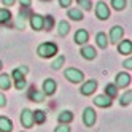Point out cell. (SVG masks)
Listing matches in <instances>:
<instances>
[{
  "label": "cell",
  "instance_id": "obj_1",
  "mask_svg": "<svg viewBox=\"0 0 132 132\" xmlns=\"http://www.w3.org/2000/svg\"><path fill=\"white\" fill-rule=\"evenodd\" d=\"M37 53H38L40 57H45V59H48V57H53V56L57 53V46H56L54 43H50V42H46V43H42L38 48H37Z\"/></svg>",
  "mask_w": 132,
  "mask_h": 132
},
{
  "label": "cell",
  "instance_id": "obj_2",
  "mask_svg": "<svg viewBox=\"0 0 132 132\" xmlns=\"http://www.w3.org/2000/svg\"><path fill=\"white\" fill-rule=\"evenodd\" d=\"M64 75H65V78H67L69 81H72V83H81L84 80L83 72L78 70V69H67Z\"/></svg>",
  "mask_w": 132,
  "mask_h": 132
},
{
  "label": "cell",
  "instance_id": "obj_3",
  "mask_svg": "<svg viewBox=\"0 0 132 132\" xmlns=\"http://www.w3.org/2000/svg\"><path fill=\"white\" fill-rule=\"evenodd\" d=\"M83 122H84V126H88V127L94 126V122H96V111H94L91 107L84 108V111H83Z\"/></svg>",
  "mask_w": 132,
  "mask_h": 132
},
{
  "label": "cell",
  "instance_id": "obj_4",
  "mask_svg": "<svg viewBox=\"0 0 132 132\" xmlns=\"http://www.w3.org/2000/svg\"><path fill=\"white\" fill-rule=\"evenodd\" d=\"M96 14H97L99 19L107 21L108 18H110V10H108V6L103 3V2H99V3L96 5Z\"/></svg>",
  "mask_w": 132,
  "mask_h": 132
},
{
  "label": "cell",
  "instance_id": "obj_5",
  "mask_svg": "<svg viewBox=\"0 0 132 132\" xmlns=\"http://www.w3.org/2000/svg\"><path fill=\"white\" fill-rule=\"evenodd\" d=\"M34 115H32V111L29 108H24L22 113H21V124L24 127H32L34 126Z\"/></svg>",
  "mask_w": 132,
  "mask_h": 132
},
{
  "label": "cell",
  "instance_id": "obj_6",
  "mask_svg": "<svg viewBox=\"0 0 132 132\" xmlns=\"http://www.w3.org/2000/svg\"><path fill=\"white\" fill-rule=\"evenodd\" d=\"M122 35H124V29H122L121 26H113L111 30H110V42L111 43H118L122 38Z\"/></svg>",
  "mask_w": 132,
  "mask_h": 132
},
{
  "label": "cell",
  "instance_id": "obj_7",
  "mask_svg": "<svg viewBox=\"0 0 132 132\" xmlns=\"http://www.w3.org/2000/svg\"><path fill=\"white\" fill-rule=\"evenodd\" d=\"M96 89H97V81L96 80H89L81 86V94L83 96H89V94H92Z\"/></svg>",
  "mask_w": 132,
  "mask_h": 132
},
{
  "label": "cell",
  "instance_id": "obj_8",
  "mask_svg": "<svg viewBox=\"0 0 132 132\" xmlns=\"http://www.w3.org/2000/svg\"><path fill=\"white\" fill-rule=\"evenodd\" d=\"M130 84V75L122 72V73H118L116 77V88H126Z\"/></svg>",
  "mask_w": 132,
  "mask_h": 132
},
{
  "label": "cell",
  "instance_id": "obj_9",
  "mask_svg": "<svg viewBox=\"0 0 132 132\" xmlns=\"http://www.w3.org/2000/svg\"><path fill=\"white\" fill-rule=\"evenodd\" d=\"M30 26H32V29L34 30H42L43 29V16L42 14H32L30 18Z\"/></svg>",
  "mask_w": 132,
  "mask_h": 132
},
{
  "label": "cell",
  "instance_id": "obj_10",
  "mask_svg": "<svg viewBox=\"0 0 132 132\" xmlns=\"http://www.w3.org/2000/svg\"><path fill=\"white\" fill-rule=\"evenodd\" d=\"M88 38H89V34H88V30H84V29H80V30H77V34H75V43H78V45H84L88 42Z\"/></svg>",
  "mask_w": 132,
  "mask_h": 132
},
{
  "label": "cell",
  "instance_id": "obj_11",
  "mask_svg": "<svg viewBox=\"0 0 132 132\" xmlns=\"http://www.w3.org/2000/svg\"><path fill=\"white\" fill-rule=\"evenodd\" d=\"M118 51L121 54H124V56H129L132 53V42L130 40H122L118 46Z\"/></svg>",
  "mask_w": 132,
  "mask_h": 132
},
{
  "label": "cell",
  "instance_id": "obj_12",
  "mask_svg": "<svg viewBox=\"0 0 132 132\" xmlns=\"http://www.w3.org/2000/svg\"><path fill=\"white\" fill-rule=\"evenodd\" d=\"M81 56L84 59H88V61H92V59H96L97 53H96V50H94L92 46H83L81 48Z\"/></svg>",
  "mask_w": 132,
  "mask_h": 132
},
{
  "label": "cell",
  "instance_id": "obj_13",
  "mask_svg": "<svg viewBox=\"0 0 132 132\" xmlns=\"http://www.w3.org/2000/svg\"><path fill=\"white\" fill-rule=\"evenodd\" d=\"M94 103H96L97 107L107 108V107L111 105V97H108V96H97L96 99H94Z\"/></svg>",
  "mask_w": 132,
  "mask_h": 132
},
{
  "label": "cell",
  "instance_id": "obj_14",
  "mask_svg": "<svg viewBox=\"0 0 132 132\" xmlns=\"http://www.w3.org/2000/svg\"><path fill=\"white\" fill-rule=\"evenodd\" d=\"M43 92L45 94H54L56 92V81L54 80H51V78H48V80H45V83H43Z\"/></svg>",
  "mask_w": 132,
  "mask_h": 132
},
{
  "label": "cell",
  "instance_id": "obj_15",
  "mask_svg": "<svg viewBox=\"0 0 132 132\" xmlns=\"http://www.w3.org/2000/svg\"><path fill=\"white\" fill-rule=\"evenodd\" d=\"M11 129H13V122L6 116H0V132H11Z\"/></svg>",
  "mask_w": 132,
  "mask_h": 132
},
{
  "label": "cell",
  "instance_id": "obj_16",
  "mask_svg": "<svg viewBox=\"0 0 132 132\" xmlns=\"http://www.w3.org/2000/svg\"><path fill=\"white\" fill-rule=\"evenodd\" d=\"M59 122H64V124H67V122H72L73 121V113L69 111V110H64L59 113V116H57Z\"/></svg>",
  "mask_w": 132,
  "mask_h": 132
},
{
  "label": "cell",
  "instance_id": "obj_17",
  "mask_svg": "<svg viewBox=\"0 0 132 132\" xmlns=\"http://www.w3.org/2000/svg\"><path fill=\"white\" fill-rule=\"evenodd\" d=\"M45 96H46V94H45L43 91H37V89H32L30 94H29V97H30L34 102H43V100H45Z\"/></svg>",
  "mask_w": 132,
  "mask_h": 132
},
{
  "label": "cell",
  "instance_id": "obj_18",
  "mask_svg": "<svg viewBox=\"0 0 132 132\" xmlns=\"http://www.w3.org/2000/svg\"><path fill=\"white\" fill-rule=\"evenodd\" d=\"M96 42H97V46H99V48H102V50H105L107 45H108V42H107V35L103 34V32H99V34L96 35Z\"/></svg>",
  "mask_w": 132,
  "mask_h": 132
},
{
  "label": "cell",
  "instance_id": "obj_19",
  "mask_svg": "<svg viewBox=\"0 0 132 132\" xmlns=\"http://www.w3.org/2000/svg\"><path fill=\"white\" fill-rule=\"evenodd\" d=\"M26 19H27V13H26L24 10H21L19 14H18V19H16V27H18V29H24Z\"/></svg>",
  "mask_w": 132,
  "mask_h": 132
},
{
  "label": "cell",
  "instance_id": "obj_20",
  "mask_svg": "<svg viewBox=\"0 0 132 132\" xmlns=\"http://www.w3.org/2000/svg\"><path fill=\"white\" fill-rule=\"evenodd\" d=\"M69 30H70L69 22H67V21H61L59 26H57V34H59L61 37H65V35L69 34Z\"/></svg>",
  "mask_w": 132,
  "mask_h": 132
},
{
  "label": "cell",
  "instance_id": "obj_21",
  "mask_svg": "<svg viewBox=\"0 0 132 132\" xmlns=\"http://www.w3.org/2000/svg\"><path fill=\"white\" fill-rule=\"evenodd\" d=\"M29 72V69L27 67H19V69H16V70H13V73H11V77L14 78V80H21V78H24V75Z\"/></svg>",
  "mask_w": 132,
  "mask_h": 132
},
{
  "label": "cell",
  "instance_id": "obj_22",
  "mask_svg": "<svg viewBox=\"0 0 132 132\" xmlns=\"http://www.w3.org/2000/svg\"><path fill=\"white\" fill-rule=\"evenodd\" d=\"M11 88V78L8 75H0V89H10Z\"/></svg>",
  "mask_w": 132,
  "mask_h": 132
},
{
  "label": "cell",
  "instance_id": "obj_23",
  "mask_svg": "<svg viewBox=\"0 0 132 132\" xmlns=\"http://www.w3.org/2000/svg\"><path fill=\"white\" fill-rule=\"evenodd\" d=\"M67 14H69L70 19H73V21H81L83 19V13L80 10H77V8H70Z\"/></svg>",
  "mask_w": 132,
  "mask_h": 132
},
{
  "label": "cell",
  "instance_id": "obj_24",
  "mask_svg": "<svg viewBox=\"0 0 132 132\" xmlns=\"http://www.w3.org/2000/svg\"><path fill=\"white\" fill-rule=\"evenodd\" d=\"M11 19V13L6 8H0V24H5Z\"/></svg>",
  "mask_w": 132,
  "mask_h": 132
},
{
  "label": "cell",
  "instance_id": "obj_25",
  "mask_svg": "<svg viewBox=\"0 0 132 132\" xmlns=\"http://www.w3.org/2000/svg\"><path fill=\"white\" fill-rule=\"evenodd\" d=\"M32 115H34V121H37L38 124L45 122V119H46L45 111H42V110H35V111H32Z\"/></svg>",
  "mask_w": 132,
  "mask_h": 132
},
{
  "label": "cell",
  "instance_id": "obj_26",
  "mask_svg": "<svg viewBox=\"0 0 132 132\" xmlns=\"http://www.w3.org/2000/svg\"><path fill=\"white\" fill-rule=\"evenodd\" d=\"M127 5V0H111V6L115 8V10L121 11V10H124Z\"/></svg>",
  "mask_w": 132,
  "mask_h": 132
},
{
  "label": "cell",
  "instance_id": "obj_27",
  "mask_svg": "<svg viewBox=\"0 0 132 132\" xmlns=\"http://www.w3.org/2000/svg\"><path fill=\"white\" fill-rule=\"evenodd\" d=\"M53 24H54L53 16H46V18H43V29L51 30V29H53Z\"/></svg>",
  "mask_w": 132,
  "mask_h": 132
},
{
  "label": "cell",
  "instance_id": "obj_28",
  "mask_svg": "<svg viewBox=\"0 0 132 132\" xmlns=\"http://www.w3.org/2000/svg\"><path fill=\"white\" fill-rule=\"evenodd\" d=\"M105 92H107L108 97H116V94H118V91H116V84H108V86L105 88Z\"/></svg>",
  "mask_w": 132,
  "mask_h": 132
},
{
  "label": "cell",
  "instance_id": "obj_29",
  "mask_svg": "<svg viewBox=\"0 0 132 132\" xmlns=\"http://www.w3.org/2000/svg\"><path fill=\"white\" fill-rule=\"evenodd\" d=\"M130 99H132V92H130V91H127L124 96L121 97V105H122V107L129 105V103H130Z\"/></svg>",
  "mask_w": 132,
  "mask_h": 132
},
{
  "label": "cell",
  "instance_id": "obj_30",
  "mask_svg": "<svg viewBox=\"0 0 132 132\" xmlns=\"http://www.w3.org/2000/svg\"><path fill=\"white\" fill-rule=\"evenodd\" d=\"M64 61H65V59H64V56H59V57H57V59H56V61L51 64V67H53L54 70L61 69V67H62V64H64Z\"/></svg>",
  "mask_w": 132,
  "mask_h": 132
},
{
  "label": "cell",
  "instance_id": "obj_31",
  "mask_svg": "<svg viewBox=\"0 0 132 132\" xmlns=\"http://www.w3.org/2000/svg\"><path fill=\"white\" fill-rule=\"evenodd\" d=\"M77 2H78V5L83 8V10H88V11L91 10V6H92L91 5V0H77Z\"/></svg>",
  "mask_w": 132,
  "mask_h": 132
},
{
  "label": "cell",
  "instance_id": "obj_32",
  "mask_svg": "<svg viewBox=\"0 0 132 132\" xmlns=\"http://www.w3.org/2000/svg\"><path fill=\"white\" fill-rule=\"evenodd\" d=\"M54 132H70V127L67 124H64V122H61V124L54 129Z\"/></svg>",
  "mask_w": 132,
  "mask_h": 132
},
{
  "label": "cell",
  "instance_id": "obj_33",
  "mask_svg": "<svg viewBox=\"0 0 132 132\" xmlns=\"http://www.w3.org/2000/svg\"><path fill=\"white\" fill-rule=\"evenodd\" d=\"M26 88V80L24 78H21V80H16V89H24Z\"/></svg>",
  "mask_w": 132,
  "mask_h": 132
},
{
  "label": "cell",
  "instance_id": "obj_34",
  "mask_svg": "<svg viewBox=\"0 0 132 132\" xmlns=\"http://www.w3.org/2000/svg\"><path fill=\"white\" fill-rule=\"evenodd\" d=\"M70 3H72V0H59V5H61L62 8H69Z\"/></svg>",
  "mask_w": 132,
  "mask_h": 132
},
{
  "label": "cell",
  "instance_id": "obj_35",
  "mask_svg": "<svg viewBox=\"0 0 132 132\" xmlns=\"http://www.w3.org/2000/svg\"><path fill=\"white\" fill-rule=\"evenodd\" d=\"M14 2H16V0H2V3H3L5 6H13Z\"/></svg>",
  "mask_w": 132,
  "mask_h": 132
},
{
  "label": "cell",
  "instance_id": "obj_36",
  "mask_svg": "<svg viewBox=\"0 0 132 132\" xmlns=\"http://www.w3.org/2000/svg\"><path fill=\"white\" fill-rule=\"evenodd\" d=\"M6 105V99H5V96L2 92H0V107H5Z\"/></svg>",
  "mask_w": 132,
  "mask_h": 132
},
{
  "label": "cell",
  "instance_id": "obj_37",
  "mask_svg": "<svg viewBox=\"0 0 132 132\" xmlns=\"http://www.w3.org/2000/svg\"><path fill=\"white\" fill-rule=\"evenodd\" d=\"M122 65H124V67H126V69H132V59L129 57L127 61H124V64H122Z\"/></svg>",
  "mask_w": 132,
  "mask_h": 132
},
{
  "label": "cell",
  "instance_id": "obj_38",
  "mask_svg": "<svg viewBox=\"0 0 132 132\" xmlns=\"http://www.w3.org/2000/svg\"><path fill=\"white\" fill-rule=\"evenodd\" d=\"M19 3H21L22 6H26V8H27V6L30 5V0H19Z\"/></svg>",
  "mask_w": 132,
  "mask_h": 132
},
{
  "label": "cell",
  "instance_id": "obj_39",
  "mask_svg": "<svg viewBox=\"0 0 132 132\" xmlns=\"http://www.w3.org/2000/svg\"><path fill=\"white\" fill-rule=\"evenodd\" d=\"M0 69H2V61H0Z\"/></svg>",
  "mask_w": 132,
  "mask_h": 132
},
{
  "label": "cell",
  "instance_id": "obj_40",
  "mask_svg": "<svg viewBox=\"0 0 132 132\" xmlns=\"http://www.w3.org/2000/svg\"><path fill=\"white\" fill-rule=\"evenodd\" d=\"M42 2H50V0H42Z\"/></svg>",
  "mask_w": 132,
  "mask_h": 132
}]
</instances>
